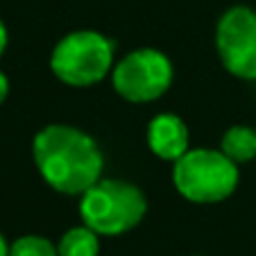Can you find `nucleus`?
Returning <instances> with one entry per match:
<instances>
[{
  "label": "nucleus",
  "mask_w": 256,
  "mask_h": 256,
  "mask_svg": "<svg viewBox=\"0 0 256 256\" xmlns=\"http://www.w3.org/2000/svg\"><path fill=\"white\" fill-rule=\"evenodd\" d=\"M32 156L44 182L62 195H84L102 179L104 156L96 138L72 125L44 127L32 140Z\"/></svg>",
  "instance_id": "obj_1"
},
{
  "label": "nucleus",
  "mask_w": 256,
  "mask_h": 256,
  "mask_svg": "<svg viewBox=\"0 0 256 256\" xmlns=\"http://www.w3.org/2000/svg\"><path fill=\"white\" fill-rule=\"evenodd\" d=\"M148 213L145 193L125 179H100L80 202V216L98 236H120L134 229Z\"/></svg>",
  "instance_id": "obj_2"
},
{
  "label": "nucleus",
  "mask_w": 256,
  "mask_h": 256,
  "mask_svg": "<svg viewBox=\"0 0 256 256\" xmlns=\"http://www.w3.org/2000/svg\"><path fill=\"white\" fill-rule=\"evenodd\" d=\"M238 179H240L238 164L211 148L188 150L172 166L174 188L193 204L224 202L236 190Z\"/></svg>",
  "instance_id": "obj_3"
},
{
  "label": "nucleus",
  "mask_w": 256,
  "mask_h": 256,
  "mask_svg": "<svg viewBox=\"0 0 256 256\" xmlns=\"http://www.w3.org/2000/svg\"><path fill=\"white\" fill-rule=\"evenodd\" d=\"M116 44L93 30L66 34L50 54V70L68 86H93L102 82L114 68Z\"/></svg>",
  "instance_id": "obj_4"
},
{
  "label": "nucleus",
  "mask_w": 256,
  "mask_h": 256,
  "mask_svg": "<svg viewBox=\"0 0 256 256\" xmlns=\"http://www.w3.org/2000/svg\"><path fill=\"white\" fill-rule=\"evenodd\" d=\"M174 68L168 54L154 48H138L114 66L112 82L116 93L127 102H154L172 84Z\"/></svg>",
  "instance_id": "obj_5"
},
{
  "label": "nucleus",
  "mask_w": 256,
  "mask_h": 256,
  "mask_svg": "<svg viewBox=\"0 0 256 256\" xmlns=\"http://www.w3.org/2000/svg\"><path fill=\"white\" fill-rule=\"evenodd\" d=\"M216 48L222 66L240 80H256V12L229 7L216 28Z\"/></svg>",
  "instance_id": "obj_6"
},
{
  "label": "nucleus",
  "mask_w": 256,
  "mask_h": 256,
  "mask_svg": "<svg viewBox=\"0 0 256 256\" xmlns=\"http://www.w3.org/2000/svg\"><path fill=\"white\" fill-rule=\"evenodd\" d=\"M148 148L164 161H177L188 148V127L174 114H159L148 125Z\"/></svg>",
  "instance_id": "obj_7"
},
{
  "label": "nucleus",
  "mask_w": 256,
  "mask_h": 256,
  "mask_svg": "<svg viewBox=\"0 0 256 256\" xmlns=\"http://www.w3.org/2000/svg\"><path fill=\"white\" fill-rule=\"evenodd\" d=\"M220 152L234 164H247L256 156V130L247 125H234L220 140Z\"/></svg>",
  "instance_id": "obj_8"
},
{
  "label": "nucleus",
  "mask_w": 256,
  "mask_h": 256,
  "mask_svg": "<svg viewBox=\"0 0 256 256\" xmlns=\"http://www.w3.org/2000/svg\"><path fill=\"white\" fill-rule=\"evenodd\" d=\"M59 256H98L100 254V240L91 227H72L62 236L57 245Z\"/></svg>",
  "instance_id": "obj_9"
},
{
  "label": "nucleus",
  "mask_w": 256,
  "mask_h": 256,
  "mask_svg": "<svg viewBox=\"0 0 256 256\" xmlns=\"http://www.w3.org/2000/svg\"><path fill=\"white\" fill-rule=\"evenodd\" d=\"M10 256H59L57 247L44 236H20L10 245Z\"/></svg>",
  "instance_id": "obj_10"
},
{
  "label": "nucleus",
  "mask_w": 256,
  "mask_h": 256,
  "mask_svg": "<svg viewBox=\"0 0 256 256\" xmlns=\"http://www.w3.org/2000/svg\"><path fill=\"white\" fill-rule=\"evenodd\" d=\"M7 93H10V80H7V75L2 70H0V104L5 102Z\"/></svg>",
  "instance_id": "obj_11"
},
{
  "label": "nucleus",
  "mask_w": 256,
  "mask_h": 256,
  "mask_svg": "<svg viewBox=\"0 0 256 256\" xmlns=\"http://www.w3.org/2000/svg\"><path fill=\"white\" fill-rule=\"evenodd\" d=\"M7 28H5V23L0 20V57H2V52H5V48H7Z\"/></svg>",
  "instance_id": "obj_12"
},
{
  "label": "nucleus",
  "mask_w": 256,
  "mask_h": 256,
  "mask_svg": "<svg viewBox=\"0 0 256 256\" xmlns=\"http://www.w3.org/2000/svg\"><path fill=\"white\" fill-rule=\"evenodd\" d=\"M0 256H10V245H7L2 234H0Z\"/></svg>",
  "instance_id": "obj_13"
}]
</instances>
